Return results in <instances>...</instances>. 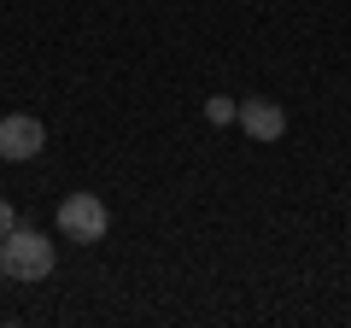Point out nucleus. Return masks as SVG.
<instances>
[{
  "label": "nucleus",
  "instance_id": "obj_1",
  "mask_svg": "<svg viewBox=\"0 0 351 328\" xmlns=\"http://www.w3.org/2000/svg\"><path fill=\"white\" fill-rule=\"evenodd\" d=\"M53 264H59V253H53V240L41 235V229L18 223L12 235L0 240V276H12V281H47Z\"/></svg>",
  "mask_w": 351,
  "mask_h": 328
},
{
  "label": "nucleus",
  "instance_id": "obj_2",
  "mask_svg": "<svg viewBox=\"0 0 351 328\" xmlns=\"http://www.w3.org/2000/svg\"><path fill=\"white\" fill-rule=\"evenodd\" d=\"M106 229H112V211H106L100 194H64L59 200V235L64 240L94 246V240H106Z\"/></svg>",
  "mask_w": 351,
  "mask_h": 328
},
{
  "label": "nucleus",
  "instance_id": "obj_3",
  "mask_svg": "<svg viewBox=\"0 0 351 328\" xmlns=\"http://www.w3.org/2000/svg\"><path fill=\"white\" fill-rule=\"evenodd\" d=\"M47 147V129H41V117L29 112H12V117H0V164L6 159H36V152Z\"/></svg>",
  "mask_w": 351,
  "mask_h": 328
},
{
  "label": "nucleus",
  "instance_id": "obj_4",
  "mask_svg": "<svg viewBox=\"0 0 351 328\" xmlns=\"http://www.w3.org/2000/svg\"><path fill=\"white\" fill-rule=\"evenodd\" d=\"M240 129H246L252 141H281L287 135V112H281V100H269V94H252V100H240Z\"/></svg>",
  "mask_w": 351,
  "mask_h": 328
},
{
  "label": "nucleus",
  "instance_id": "obj_5",
  "mask_svg": "<svg viewBox=\"0 0 351 328\" xmlns=\"http://www.w3.org/2000/svg\"><path fill=\"white\" fill-rule=\"evenodd\" d=\"M205 117H211V124L223 129V124H234V117H240V106L228 100V94H211V100H205Z\"/></svg>",
  "mask_w": 351,
  "mask_h": 328
},
{
  "label": "nucleus",
  "instance_id": "obj_6",
  "mask_svg": "<svg viewBox=\"0 0 351 328\" xmlns=\"http://www.w3.org/2000/svg\"><path fill=\"white\" fill-rule=\"evenodd\" d=\"M12 229H18V205H12V200H0V240L12 235Z\"/></svg>",
  "mask_w": 351,
  "mask_h": 328
}]
</instances>
